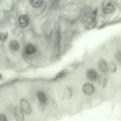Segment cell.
Wrapping results in <instances>:
<instances>
[{
  "label": "cell",
  "mask_w": 121,
  "mask_h": 121,
  "mask_svg": "<svg viewBox=\"0 0 121 121\" xmlns=\"http://www.w3.org/2000/svg\"><path fill=\"white\" fill-rule=\"evenodd\" d=\"M20 107L23 112L27 115H30L32 112L31 106L28 101L25 99H21L20 101Z\"/></svg>",
  "instance_id": "1"
},
{
  "label": "cell",
  "mask_w": 121,
  "mask_h": 121,
  "mask_svg": "<svg viewBox=\"0 0 121 121\" xmlns=\"http://www.w3.org/2000/svg\"><path fill=\"white\" fill-rule=\"evenodd\" d=\"M36 94L39 104L45 106L48 100L45 92L43 90H39L37 91Z\"/></svg>",
  "instance_id": "2"
},
{
  "label": "cell",
  "mask_w": 121,
  "mask_h": 121,
  "mask_svg": "<svg viewBox=\"0 0 121 121\" xmlns=\"http://www.w3.org/2000/svg\"><path fill=\"white\" fill-rule=\"evenodd\" d=\"M14 113L17 121H24L23 111L20 107L18 105H16L14 108Z\"/></svg>",
  "instance_id": "3"
},
{
  "label": "cell",
  "mask_w": 121,
  "mask_h": 121,
  "mask_svg": "<svg viewBox=\"0 0 121 121\" xmlns=\"http://www.w3.org/2000/svg\"><path fill=\"white\" fill-rule=\"evenodd\" d=\"M18 22L20 26L23 28L26 27L30 24V21L28 16L26 14L21 15L19 18Z\"/></svg>",
  "instance_id": "4"
},
{
  "label": "cell",
  "mask_w": 121,
  "mask_h": 121,
  "mask_svg": "<svg viewBox=\"0 0 121 121\" xmlns=\"http://www.w3.org/2000/svg\"><path fill=\"white\" fill-rule=\"evenodd\" d=\"M36 51V48L33 45L30 44L26 46L25 51L26 57L28 58L27 60L29 61L31 56L35 53Z\"/></svg>",
  "instance_id": "5"
},
{
  "label": "cell",
  "mask_w": 121,
  "mask_h": 121,
  "mask_svg": "<svg viewBox=\"0 0 121 121\" xmlns=\"http://www.w3.org/2000/svg\"><path fill=\"white\" fill-rule=\"evenodd\" d=\"M83 91L88 95L92 94L95 91V88L93 86L91 83H86L83 85L82 87Z\"/></svg>",
  "instance_id": "6"
},
{
  "label": "cell",
  "mask_w": 121,
  "mask_h": 121,
  "mask_svg": "<svg viewBox=\"0 0 121 121\" xmlns=\"http://www.w3.org/2000/svg\"><path fill=\"white\" fill-rule=\"evenodd\" d=\"M98 66L100 70L103 73L107 74L108 72V66L106 61L100 60L98 63Z\"/></svg>",
  "instance_id": "7"
},
{
  "label": "cell",
  "mask_w": 121,
  "mask_h": 121,
  "mask_svg": "<svg viewBox=\"0 0 121 121\" xmlns=\"http://www.w3.org/2000/svg\"><path fill=\"white\" fill-rule=\"evenodd\" d=\"M86 75L88 78L92 81H96L98 78L97 72L93 69H89L87 70L86 72Z\"/></svg>",
  "instance_id": "8"
},
{
  "label": "cell",
  "mask_w": 121,
  "mask_h": 121,
  "mask_svg": "<svg viewBox=\"0 0 121 121\" xmlns=\"http://www.w3.org/2000/svg\"><path fill=\"white\" fill-rule=\"evenodd\" d=\"M98 11V9L96 8L92 14L90 19H89L90 20L87 25V27L88 28H91L94 26Z\"/></svg>",
  "instance_id": "9"
},
{
  "label": "cell",
  "mask_w": 121,
  "mask_h": 121,
  "mask_svg": "<svg viewBox=\"0 0 121 121\" xmlns=\"http://www.w3.org/2000/svg\"><path fill=\"white\" fill-rule=\"evenodd\" d=\"M115 9V7L113 4L111 2H108L103 7V11L105 13L108 14L112 13Z\"/></svg>",
  "instance_id": "10"
},
{
  "label": "cell",
  "mask_w": 121,
  "mask_h": 121,
  "mask_svg": "<svg viewBox=\"0 0 121 121\" xmlns=\"http://www.w3.org/2000/svg\"><path fill=\"white\" fill-rule=\"evenodd\" d=\"M63 94L64 97L66 99H70L72 95V90L71 88L69 86L66 87L63 89Z\"/></svg>",
  "instance_id": "11"
},
{
  "label": "cell",
  "mask_w": 121,
  "mask_h": 121,
  "mask_svg": "<svg viewBox=\"0 0 121 121\" xmlns=\"http://www.w3.org/2000/svg\"><path fill=\"white\" fill-rule=\"evenodd\" d=\"M98 83L102 87H105L107 84V80L106 76L104 75H100L98 77Z\"/></svg>",
  "instance_id": "12"
},
{
  "label": "cell",
  "mask_w": 121,
  "mask_h": 121,
  "mask_svg": "<svg viewBox=\"0 0 121 121\" xmlns=\"http://www.w3.org/2000/svg\"><path fill=\"white\" fill-rule=\"evenodd\" d=\"M9 46L11 50L15 52L18 50L19 48V44L17 41L13 40L10 42Z\"/></svg>",
  "instance_id": "13"
},
{
  "label": "cell",
  "mask_w": 121,
  "mask_h": 121,
  "mask_svg": "<svg viewBox=\"0 0 121 121\" xmlns=\"http://www.w3.org/2000/svg\"><path fill=\"white\" fill-rule=\"evenodd\" d=\"M69 72V70L67 69H62L55 76V78L57 79L64 77L68 74Z\"/></svg>",
  "instance_id": "14"
},
{
  "label": "cell",
  "mask_w": 121,
  "mask_h": 121,
  "mask_svg": "<svg viewBox=\"0 0 121 121\" xmlns=\"http://www.w3.org/2000/svg\"><path fill=\"white\" fill-rule=\"evenodd\" d=\"M43 1L42 0H35L30 1L31 5L35 8H38L40 6L43 4Z\"/></svg>",
  "instance_id": "15"
},
{
  "label": "cell",
  "mask_w": 121,
  "mask_h": 121,
  "mask_svg": "<svg viewBox=\"0 0 121 121\" xmlns=\"http://www.w3.org/2000/svg\"><path fill=\"white\" fill-rule=\"evenodd\" d=\"M108 69L112 73H115L117 70V66L116 63L114 62L111 61L108 63Z\"/></svg>",
  "instance_id": "16"
},
{
  "label": "cell",
  "mask_w": 121,
  "mask_h": 121,
  "mask_svg": "<svg viewBox=\"0 0 121 121\" xmlns=\"http://www.w3.org/2000/svg\"><path fill=\"white\" fill-rule=\"evenodd\" d=\"M7 37V34L3 33H0V39L3 41L5 40Z\"/></svg>",
  "instance_id": "17"
},
{
  "label": "cell",
  "mask_w": 121,
  "mask_h": 121,
  "mask_svg": "<svg viewBox=\"0 0 121 121\" xmlns=\"http://www.w3.org/2000/svg\"><path fill=\"white\" fill-rule=\"evenodd\" d=\"M0 121H8L6 117L3 114H0Z\"/></svg>",
  "instance_id": "18"
},
{
  "label": "cell",
  "mask_w": 121,
  "mask_h": 121,
  "mask_svg": "<svg viewBox=\"0 0 121 121\" xmlns=\"http://www.w3.org/2000/svg\"><path fill=\"white\" fill-rule=\"evenodd\" d=\"M45 106L42 105L40 104H39V109L41 112H43L45 109Z\"/></svg>",
  "instance_id": "19"
},
{
  "label": "cell",
  "mask_w": 121,
  "mask_h": 121,
  "mask_svg": "<svg viewBox=\"0 0 121 121\" xmlns=\"http://www.w3.org/2000/svg\"><path fill=\"white\" fill-rule=\"evenodd\" d=\"M116 56L117 59L119 61H121V53L119 52H117L116 54Z\"/></svg>",
  "instance_id": "20"
},
{
  "label": "cell",
  "mask_w": 121,
  "mask_h": 121,
  "mask_svg": "<svg viewBox=\"0 0 121 121\" xmlns=\"http://www.w3.org/2000/svg\"><path fill=\"white\" fill-rule=\"evenodd\" d=\"M52 105L55 108H56L57 106V105L55 102L54 100H52Z\"/></svg>",
  "instance_id": "21"
},
{
  "label": "cell",
  "mask_w": 121,
  "mask_h": 121,
  "mask_svg": "<svg viewBox=\"0 0 121 121\" xmlns=\"http://www.w3.org/2000/svg\"><path fill=\"white\" fill-rule=\"evenodd\" d=\"M1 75L0 74V78H1Z\"/></svg>",
  "instance_id": "22"
}]
</instances>
